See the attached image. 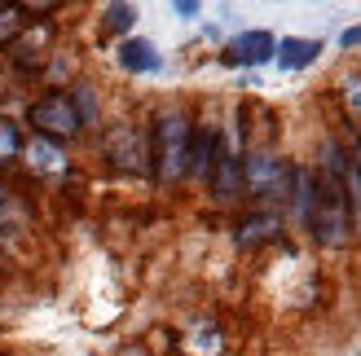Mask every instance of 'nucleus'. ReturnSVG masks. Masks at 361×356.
Wrapping results in <instances>:
<instances>
[{
    "mask_svg": "<svg viewBox=\"0 0 361 356\" xmlns=\"http://www.w3.org/2000/svg\"><path fill=\"white\" fill-rule=\"evenodd\" d=\"M344 167L348 158L335 146L322 150V176H313V207H309V224L322 246H344L348 242V198H344Z\"/></svg>",
    "mask_w": 361,
    "mask_h": 356,
    "instance_id": "f257e3e1",
    "label": "nucleus"
},
{
    "mask_svg": "<svg viewBox=\"0 0 361 356\" xmlns=\"http://www.w3.org/2000/svg\"><path fill=\"white\" fill-rule=\"evenodd\" d=\"M190 141L194 128L180 110H168L154 119V132H150V167L159 181H180L190 172Z\"/></svg>",
    "mask_w": 361,
    "mask_h": 356,
    "instance_id": "f03ea898",
    "label": "nucleus"
},
{
    "mask_svg": "<svg viewBox=\"0 0 361 356\" xmlns=\"http://www.w3.org/2000/svg\"><path fill=\"white\" fill-rule=\"evenodd\" d=\"M31 123H35V132L40 136H53V141H62V136H75L80 132V106H75V97H66V93H49V97H40L31 106V115H27Z\"/></svg>",
    "mask_w": 361,
    "mask_h": 356,
    "instance_id": "7ed1b4c3",
    "label": "nucleus"
},
{
    "mask_svg": "<svg viewBox=\"0 0 361 356\" xmlns=\"http://www.w3.org/2000/svg\"><path fill=\"white\" fill-rule=\"evenodd\" d=\"M291 167L282 163V158H269V154H251L243 163V185L256 193V198H282L286 189H291Z\"/></svg>",
    "mask_w": 361,
    "mask_h": 356,
    "instance_id": "20e7f679",
    "label": "nucleus"
},
{
    "mask_svg": "<svg viewBox=\"0 0 361 356\" xmlns=\"http://www.w3.org/2000/svg\"><path fill=\"white\" fill-rule=\"evenodd\" d=\"M278 53V40L269 31H243V35H233L229 49H225V62L229 66H260L269 62Z\"/></svg>",
    "mask_w": 361,
    "mask_h": 356,
    "instance_id": "39448f33",
    "label": "nucleus"
},
{
    "mask_svg": "<svg viewBox=\"0 0 361 356\" xmlns=\"http://www.w3.org/2000/svg\"><path fill=\"white\" fill-rule=\"evenodd\" d=\"M212 193L216 198H233V193L243 189V154L229 146V141H221V150H216V163H212Z\"/></svg>",
    "mask_w": 361,
    "mask_h": 356,
    "instance_id": "423d86ee",
    "label": "nucleus"
},
{
    "mask_svg": "<svg viewBox=\"0 0 361 356\" xmlns=\"http://www.w3.org/2000/svg\"><path fill=\"white\" fill-rule=\"evenodd\" d=\"M106 150H111V158H115V167H123V172H141L146 163L141 158H150L146 150H141V136H137V128H115L111 136H106Z\"/></svg>",
    "mask_w": 361,
    "mask_h": 356,
    "instance_id": "0eeeda50",
    "label": "nucleus"
},
{
    "mask_svg": "<svg viewBox=\"0 0 361 356\" xmlns=\"http://www.w3.org/2000/svg\"><path fill=\"white\" fill-rule=\"evenodd\" d=\"M216 150H221V132H216V128L194 132V141H190V172L198 176V181H207V176H212Z\"/></svg>",
    "mask_w": 361,
    "mask_h": 356,
    "instance_id": "6e6552de",
    "label": "nucleus"
},
{
    "mask_svg": "<svg viewBox=\"0 0 361 356\" xmlns=\"http://www.w3.org/2000/svg\"><path fill=\"white\" fill-rule=\"evenodd\" d=\"M119 66L133 70V75H146V70H159V66H164V58L154 53L150 40H123V49H119Z\"/></svg>",
    "mask_w": 361,
    "mask_h": 356,
    "instance_id": "1a4fd4ad",
    "label": "nucleus"
},
{
    "mask_svg": "<svg viewBox=\"0 0 361 356\" xmlns=\"http://www.w3.org/2000/svg\"><path fill=\"white\" fill-rule=\"evenodd\" d=\"M317 53H322V44L317 40H278V66H286V70H300V66H313L317 62Z\"/></svg>",
    "mask_w": 361,
    "mask_h": 356,
    "instance_id": "9d476101",
    "label": "nucleus"
},
{
    "mask_svg": "<svg viewBox=\"0 0 361 356\" xmlns=\"http://www.w3.org/2000/svg\"><path fill=\"white\" fill-rule=\"evenodd\" d=\"M31 167L35 172H66V158H62V150L53 146L49 136H40V141H31Z\"/></svg>",
    "mask_w": 361,
    "mask_h": 356,
    "instance_id": "9b49d317",
    "label": "nucleus"
},
{
    "mask_svg": "<svg viewBox=\"0 0 361 356\" xmlns=\"http://www.w3.org/2000/svg\"><path fill=\"white\" fill-rule=\"evenodd\" d=\"M344 198H348V220L361 234V172H357L353 158H348V167H344Z\"/></svg>",
    "mask_w": 361,
    "mask_h": 356,
    "instance_id": "f8f14e48",
    "label": "nucleus"
},
{
    "mask_svg": "<svg viewBox=\"0 0 361 356\" xmlns=\"http://www.w3.org/2000/svg\"><path fill=\"white\" fill-rule=\"evenodd\" d=\"M27 27V9H18V5H0V49L13 44L18 35H23Z\"/></svg>",
    "mask_w": 361,
    "mask_h": 356,
    "instance_id": "ddd939ff",
    "label": "nucleus"
},
{
    "mask_svg": "<svg viewBox=\"0 0 361 356\" xmlns=\"http://www.w3.org/2000/svg\"><path fill=\"white\" fill-rule=\"evenodd\" d=\"M274 229H278V220H274V216H256V220H247V224H243L238 242H243V246H251V242L269 238V234H274Z\"/></svg>",
    "mask_w": 361,
    "mask_h": 356,
    "instance_id": "4468645a",
    "label": "nucleus"
},
{
    "mask_svg": "<svg viewBox=\"0 0 361 356\" xmlns=\"http://www.w3.org/2000/svg\"><path fill=\"white\" fill-rule=\"evenodd\" d=\"M133 23H137L133 5H111V9H106V31H128Z\"/></svg>",
    "mask_w": 361,
    "mask_h": 356,
    "instance_id": "2eb2a0df",
    "label": "nucleus"
},
{
    "mask_svg": "<svg viewBox=\"0 0 361 356\" xmlns=\"http://www.w3.org/2000/svg\"><path fill=\"white\" fill-rule=\"evenodd\" d=\"M18 150H23V136H18V128L9 119H0V158H13Z\"/></svg>",
    "mask_w": 361,
    "mask_h": 356,
    "instance_id": "dca6fc26",
    "label": "nucleus"
},
{
    "mask_svg": "<svg viewBox=\"0 0 361 356\" xmlns=\"http://www.w3.org/2000/svg\"><path fill=\"white\" fill-rule=\"evenodd\" d=\"M353 44H361V27H348L344 31V49H353Z\"/></svg>",
    "mask_w": 361,
    "mask_h": 356,
    "instance_id": "f3484780",
    "label": "nucleus"
},
{
    "mask_svg": "<svg viewBox=\"0 0 361 356\" xmlns=\"http://www.w3.org/2000/svg\"><path fill=\"white\" fill-rule=\"evenodd\" d=\"M353 163H357V172H361V136H357V150H353Z\"/></svg>",
    "mask_w": 361,
    "mask_h": 356,
    "instance_id": "a211bd4d",
    "label": "nucleus"
}]
</instances>
